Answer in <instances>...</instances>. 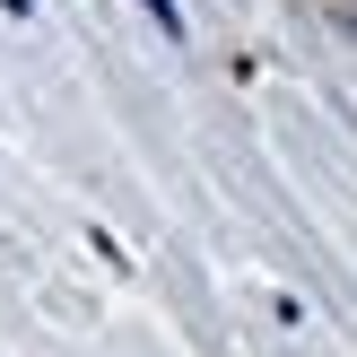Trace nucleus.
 Segmentation results:
<instances>
[{
  "instance_id": "1",
  "label": "nucleus",
  "mask_w": 357,
  "mask_h": 357,
  "mask_svg": "<svg viewBox=\"0 0 357 357\" xmlns=\"http://www.w3.org/2000/svg\"><path fill=\"white\" fill-rule=\"evenodd\" d=\"M139 9H149V17H157L166 35H183V17H174V0H139Z\"/></svg>"
},
{
  "instance_id": "2",
  "label": "nucleus",
  "mask_w": 357,
  "mask_h": 357,
  "mask_svg": "<svg viewBox=\"0 0 357 357\" xmlns=\"http://www.w3.org/2000/svg\"><path fill=\"white\" fill-rule=\"evenodd\" d=\"M0 9H17V17H26V0H0Z\"/></svg>"
}]
</instances>
